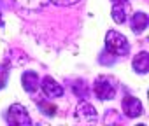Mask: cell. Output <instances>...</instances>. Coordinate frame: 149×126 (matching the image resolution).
<instances>
[{"label": "cell", "instance_id": "1", "mask_svg": "<svg viewBox=\"0 0 149 126\" xmlns=\"http://www.w3.org/2000/svg\"><path fill=\"white\" fill-rule=\"evenodd\" d=\"M105 49L112 56H125L130 51V44L125 35H121L116 30H109L105 35Z\"/></svg>", "mask_w": 149, "mask_h": 126}, {"label": "cell", "instance_id": "2", "mask_svg": "<svg viewBox=\"0 0 149 126\" xmlns=\"http://www.w3.org/2000/svg\"><path fill=\"white\" fill-rule=\"evenodd\" d=\"M6 121L9 124H32V119H30L26 109L19 103H14L9 107V110L6 114Z\"/></svg>", "mask_w": 149, "mask_h": 126}, {"label": "cell", "instance_id": "3", "mask_svg": "<svg viewBox=\"0 0 149 126\" xmlns=\"http://www.w3.org/2000/svg\"><path fill=\"white\" fill-rule=\"evenodd\" d=\"M93 91H95L97 98H100V100H112V98L116 96V88H114V84H112L107 77H104V75H100V77L95 81Z\"/></svg>", "mask_w": 149, "mask_h": 126}, {"label": "cell", "instance_id": "4", "mask_svg": "<svg viewBox=\"0 0 149 126\" xmlns=\"http://www.w3.org/2000/svg\"><path fill=\"white\" fill-rule=\"evenodd\" d=\"M123 112L126 117H139L142 116V103L135 96H126L123 100Z\"/></svg>", "mask_w": 149, "mask_h": 126}, {"label": "cell", "instance_id": "5", "mask_svg": "<svg viewBox=\"0 0 149 126\" xmlns=\"http://www.w3.org/2000/svg\"><path fill=\"white\" fill-rule=\"evenodd\" d=\"M42 91H44V95L47 96V98H58V96H61L63 95V88L53 79V77H44V81H42Z\"/></svg>", "mask_w": 149, "mask_h": 126}, {"label": "cell", "instance_id": "6", "mask_svg": "<svg viewBox=\"0 0 149 126\" xmlns=\"http://www.w3.org/2000/svg\"><path fill=\"white\" fill-rule=\"evenodd\" d=\"M132 67H133L135 72H139V74H146V72L149 70V54H147L146 51L139 53V54L133 58V61H132Z\"/></svg>", "mask_w": 149, "mask_h": 126}, {"label": "cell", "instance_id": "7", "mask_svg": "<svg viewBox=\"0 0 149 126\" xmlns=\"http://www.w3.org/2000/svg\"><path fill=\"white\" fill-rule=\"evenodd\" d=\"M21 82H23V88H25L28 93H35V91L39 89V75H37L35 72H32V70H28V72L23 74Z\"/></svg>", "mask_w": 149, "mask_h": 126}, {"label": "cell", "instance_id": "8", "mask_svg": "<svg viewBox=\"0 0 149 126\" xmlns=\"http://www.w3.org/2000/svg\"><path fill=\"white\" fill-rule=\"evenodd\" d=\"M147 23H149V19H147L146 12H135L133 18H132V30H133V33H142L147 28Z\"/></svg>", "mask_w": 149, "mask_h": 126}, {"label": "cell", "instance_id": "9", "mask_svg": "<svg viewBox=\"0 0 149 126\" xmlns=\"http://www.w3.org/2000/svg\"><path fill=\"white\" fill-rule=\"evenodd\" d=\"M16 6H19L21 9L26 11H39L42 7H46L49 4V0H13Z\"/></svg>", "mask_w": 149, "mask_h": 126}, {"label": "cell", "instance_id": "10", "mask_svg": "<svg viewBox=\"0 0 149 126\" xmlns=\"http://www.w3.org/2000/svg\"><path fill=\"white\" fill-rule=\"evenodd\" d=\"M77 117H83V119H86V121L95 119V117H97L95 107H93V105H90L88 102L79 103V107H77Z\"/></svg>", "mask_w": 149, "mask_h": 126}, {"label": "cell", "instance_id": "11", "mask_svg": "<svg viewBox=\"0 0 149 126\" xmlns=\"http://www.w3.org/2000/svg\"><path fill=\"white\" fill-rule=\"evenodd\" d=\"M111 12H112V19L118 25H123L126 21V11H125V7H121V4H114Z\"/></svg>", "mask_w": 149, "mask_h": 126}, {"label": "cell", "instance_id": "12", "mask_svg": "<svg viewBox=\"0 0 149 126\" xmlns=\"http://www.w3.org/2000/svg\"><path fill=\"white\" fill-rule=\"evenodd\" d=\"M37 107L40 109V112L42 114H46V116H54L56 114V105H53L51 102H46V100H39L37 102Z\"/></svg>", "mask_w": 149, "mask_h": 126}, {"label": "cell", "instance_id": "13", "mask_svg": "<svg viewBox=\"0 0 149 126\" xmlns=\"http://www.w3.org/2000/svg\"><path fill=\"white\" fill-rule=\"evenodd\" d=\"M72 89H74V95L79 96V98H86V96H88V89H86V84H84L83 81L76 82V84L72 86Z\"/></svg>", "mask_w": 149, "mask_h": 126}, {"label": "cell", "instance_id": "14", "mask_svg": "<svg viewBox=\"0 0 149 126\" xmlns=\"http://www.w3.org/2000/svg\"><path fill=\"white\" fill-rule=\"evenodd\" d=\"M9 79V65L7 63H2L0 65V89H4Z\"/></svg>", "mask_w": 149, "mask_h": 126}, {"label": "cell", "instance_id": "15", "mask_svg": "<svg viewBox=\"0 0 149 126\" xmlns=\"http://www.w3.org/2000/svg\"><path fill=\"white\" fill-rule=\"evenodd\" d=\"M53 4L56 6H61V7H68V6H74V4H77L79 0H51Z\"/></svg>", "mask_w": 149, "mask_h": 126}, {"label": "cell", "instance_id": "16", "mask_svg": "<svg viewBox=\"0 0 149 126\" xmlns=\"http://www.w3.org/2000/svg\"><path fill=\"white\" fill-rule=\"evenodd\" d=\"M114 4H126V0H112Z\"/></svg>", "mask_w": 149, "mask_h": 126}, {"label": "cell", "instance_id": "17", "mask_svg": "<svg viewBox=\"0 0 149 126\" xmlns=\"http://www.w3.org/2000/svg\"><path fill=\"white\" fill-rule=\"evenodd\" d=\"M4 26V19H2V12H0V28Z\"/></svg>", "mask_w": 149, "mask_h": 126}]
</instances>
